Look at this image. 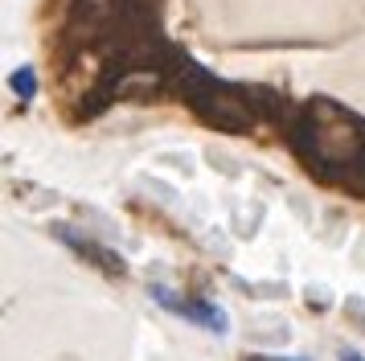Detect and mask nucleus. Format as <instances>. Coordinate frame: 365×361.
<instances>
[{
    "label": "nucleus",
    "instance_id": "1",
    "mask_svg": "<svg viewBox=\"0 0 365 361\" xmlns=\"http://www.w3.org/2000/svg\"><path fill=\"white\" fill-rule=\"evenodd\" d=\"M287 144L308 173L365 193V119L353 111L329 98H312L287 119Z\"/></svg>",
    "mask_w": 365,
    "mask_h": 361
},
{
    "label": "nucleus",
    "instance_id": "2",
    "mask_svg": "<svg viewBox=\"0 0 365 361\" xmlns=\"http://www.w3.org/2000/svg\"><path fill=\"white\" fill-rule=\"evenodd\" d=\"M173 78H177V91H181L185 107L197 115L201 123H210V128L230 131V136H247V131H255L263 123L259 98H250L247 86H230V82L205 74V70H197L185 58H177Z\"/></svg>",
    "mask_w": 365,
    "mask_h": 361
},
{
    "label": "nucleus",
    "instance_id": "3",
    "mask_svg": "<svg viewBox=\"0 0 365 361\" xmlns=\"http://www.w3.org/2000/svg\"><path fill=\"white\" fill-rule=\"evenodd\" d=\"M152 300L160 304V308H168L173 316H185V320H197V325H205L210 332H226V312L217 308V304H210V300H177V295L168 292V288H152Z\"/></svg>",
    "mask_w": 365,
    "mask_h": 361
},
{
    "label": "nucleus",
    "instance_id": "4",
    "mask_svg": "<svg viewBox=\"0 0 365 361\" xmlns=\"http://www.w3.org/2000/svg\"><path fill=\"white\" fill-rule=\"evenodd\" d=\"M62 234V243H70L78 255H86V259H95L103 267V271H115V275H123V259L119 255H111V250H103V246H95V243H86V238H74L70 230H58Z\"/></svg>",
    "mask_w": 365,
    "mask_h": 361
},
{
    "label": "nucleus",
    "instance_id": "5",
    "mask_svg": "<svg viewBox=\"0 0 365 361\" xmlns=\"http://www.w3.org/2000/svg\"><path fill=\"white\" fill-rule=\"evenodd\" d=\"M13 95L25 98V103H29V98L37 95V74L29 70V66H21L17 74H13Z\"/></svg>",
    "mask_w": 365,
    "mask_h": 361
},
{
    "label": "nucleus",
    "instance_id": "6",
    "mask_svg": "<svg viewBox=\"0 0 365 361\" xmlns=\"http://www.w3.org/2000/svg\"><path fill=\"white\" fill-rule=\"evenodd\" d=\"M247 361H308V357H263V353H255V357H247Z\"/></svg>",
    "mask_w": 365,
    "mask_h": 361
},
{
    "label": "nucleus",
    "instance_id": "7",
    "mask_svg": "<svg viewBox=\"0 0 365 361\" xmlns=\"http://www.w3.org/2000/svg\"><path fill=\"white\" fill-rule=\"evenodd\" d=\"M341 361H365L361 353H353V349H349V353H341Z\"/></svg>",
    "mask_w": 365,
    "mask_h": 361
}]
</instances>
